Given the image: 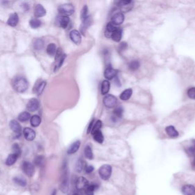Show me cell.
Returning a JSON list of instances; mask_svg holds the SVG:
<instances>
[{
  "mask_svg": "<svg viewBox=\"0 0 195 195\" xmlns=\"http://www.w3.org/2000/svg\"><path fill=\"white\" fill-rule=\"evenodd\" d=\"M73 195H82L81 193H80V192H75L74 194Z\"/></svg>",
  "mask_w": 195,
  "mask_h": 195,
  "instance_id": "816d5d0a",
  "label": "cell"
},
{
  "mask_svg": "<svg viewBox=\"0 0 195 195\" xmlns=\"http://www.w3.org/2000/svg\"><path fill=\"white\" fill-rule=\"evenodd\" d=\"M18 21H19V17H18V14H17V13H14L10 15L7 23L9 26L14 27L17 26Z\"/></svg>",
  "mask_w": 195,
  "mask_h": 195,
  "instance_id": "2e32d148",
  "label": "cell"
},
{
  "mask_svg": "<svg viewBox=\"0 0 195 195\" xmlns=\"http://www.w3.org/2000/svg\"><path fill=\"white\" fill-rule=\"evenodd\" d=\"M23 133L26 140L29 141L33 140L36 137V132L30 128H25L23 131Z\"/></svg>",
  "mask_w": 195,
  "mask_h": 195,
  "instance_id": "30bf717a",
  "label": "cell"
},
{
  "mask_svg": "<svg viewBox=\"0 0 195 195\" xmlns=\"http://www.w3.org/2000/svg\"><path fill=\"white\" fill-rule=\"evenodd\" d=\"M31 118V114L27 112H23L18 115V120L21 122H25Z\"/></svg>",
  "mask_w": 195,
  "mask_h": 195,
  "instance_id": "1f68e13d",
  "label": "cell"
},
{
  "mask_svg": "<svg viewBox=\"0 0 195 195\" xmlns=\"http://www.w3.org/2000/svg\"><path fill=\"white\" fill-rule=\"evenodd\" d=\"M14 89L18 93H23L28 88V82L25 78L22 76L15 77L13 81Z\"/></svg>",
  "mask_w": 195,
  "mask_h": 195,
  "instance_id": "6da1fadb",
  "label": "cell"
},
{
  "mask_svg": "<svg viewBox=\"0 0 195 195\" xmlns=\"http://www.w3.org/2000/svg\"><path fill=\"white\" fill-rule=\"evenodd\" d=\"M60 188L61 191L64 193H66L68 191L69 184H68V180L67 179H65L63 182H62Z\"/></svg>",
  "mask_w": 195,
  "mask_h": 195,
  "instance_id": "f35d334b",
  "label": "cell"
},
{
  "mask_svg": "<svg viewBox=\"0 0 195 195\" xmlns=\"http://www.w3.org/2000/svg\"><path fill=\"white\" fill-rule=\"evenodd\" d=\"M29 24H30V26L33 29H36L41 26V22L40 20H39L37 18H33L30 20Z\"/></svg>",
  "mask_w": 195,
  "mask_h": 195,
  "instance_id": "e575fe53",
  "label": "cell"
},
{
  "mask_svg": "<svg viewBox=\"0 0 195 195\" xmlns=\"http://www.w3.org/2000/svg\"><path fill=\"white\" fill-rule=\"evenodd\" d=\"M64 55H63V50L61 48H58L57 52H56V54L55 55V60H56V62H59L60 59L62 58L63 56Z\"/></svg>",
  "mask_w": 195,
  "mask_h": 195,
  "instance_id": "f6af8a7d",
  "label": "cell"
},
{
  "mask_svg": "<svg viewBox=\"0 0 195 195\" xmlns=\"http://www.w3.org/2000/svg\"><path fill=\"white\" fill-rule=\"evenodd\" d=\"M112 172V167L108 164H105L100 167L99 170V173L100 177L104 180H107L110 177Z\"/></svg>",
  "mask_w": 195,
  "mask_h": 195,
  "instance_id": "3957f363",
  "label": "cell"
},
{
  "mask_svg": "<svg viewBox=\"0 0 195 195\" xmlns=\"http://www.w3.org/2000/svg\"><path fill=\"white\" fill-rule=\"evenodd\" d=\"M17 158H18V157L16 154H13V153L9 154L8 158L6 159V160L5 163L8 166L12 165L16 163Z\"/></svg>",
  "mask_w": 195,
  "mask_h": 195,
  "instance_id": "f546056e",
  "label": "cell"
},
{
  "mask_svg": "<svg viewBox=\"0 0 195 195\" xmlns=\"http://www.w3.org/2000/svg\"><path fill=\"white\" fill-rule=\"evenodd\" d=\"M182 192L184 195H195V187L193 185L187 184L182 187Z\"/></svg>",
  "mask_w": 195,
  "mask_h": 195,
  "instance_id": "5bb4252c",
  "label": "cell"
},
{
  "mask_svg": "<svg viewBox=\"0 0 195 195\" xmlns=\"http://www.w3.org/2000/svg\"><path fill=\"white\" fill-rule=\"evenodd\" d=\"M192 167L195 169V156H194V158L193 159V161H192Z\"/></svg>",
  "mask_w": 195,
  "mask_h": 195,
  "instance_id": "f907efd6",
  "label": "cell"
},
{
  "mask_svg": "<svg viewBox=\"0 0 195 195\" xmlns=\"http://www.w3.org/2000/svg\"><path fill=\"white\" fill-rule=\"evenodd\" d=\"M89 186V182L84 177H79L76 181V186L77 190H85L86 188Z\"/></svg>",
  "mask_w": 195,
  "mask_h": 195,
  "instance_id": "ba28073f",
  "label": "cell"
},
{
  "mask_svg": "<svg viewBox=\"0 0 195 195\" xmlns=\"http://www.w3.org/2000/svg\"><path fill=\"white\" fill-rule=\"evenodd\" d=\"M117 70L114 69L111 67H108L105 69L104 71V77L108 80H112L116 76L117 74Z\"/></svg>",
  "mask_w": 195,
  "mask_h": 195,
  "instance_id": "7c38bea8",
  "label": "cell"
},
{
  "mask_svg": "<svg viewBox=\"0 0 195 195\" xmlns=\"http://www.w3.org/2000/svg\"><path fill=\"white\" fill-rule=\"evenodd\" d=\"M96 189L95 185H89L85 190V193L86 195H94V192Z\"/></svg>",
  "mask_w": 195,
  "mask_h": 195,
  "instance_id": "60d3db41",
  "label": "cell"
},
{
  "mask_svg": "<svg viewBox=\"0 0 195 195\" xmlns=\"http://www.w3.org/2000/svg\"><path fill=\"white\" fill-rule=\"evenodd\" d=\"M40 103L36 98H33L29 101L27 105V108L30 112H35L39 108Z\"/></svg>",
  "mask_w": 195,
  "mask_h": 195,
  "instance_id": "52a82bcc",
  "label": "cell"
},
{
  "mask_svg": "<svg viewBox=\"0 0 195 195\" xmlns=\"http://www.w3.org/2000/svg\"><path fill=\"white\" fill-rule=\"evenodd\" d=\"M123 108L121 107H118L114 109L113 112L112 120L114 121H117L118 120L122 117L123 114Z\"/></svg>",
  "mask_w": 195,
  "mask_h": 195,
  "instance_id": "d6986e66",
  "label": "cell"
},
{
  "mask_svg": "<svg viewBox=\"0 0 195 195\" xmlns=\"http://www.w3.org/2000/svg\"><path fill=\"white\" fill-rule=\"evenodd\" d=\"M13 181L20 186H25L27 185L26 180L23 177H15L13 179Z\"/></svg>",
  "mask_w": 195,
  "mask_h": 195,
  "instance_id": "8d00e7d4",
  "label": "cell"
},
{
  "mask_svg": "<svg viewBox=\"0 0 195 195\" xmlns=\"http://www.w3.org/2000/svg\"><path fill=\"white\" fill-rule=\"evenodd\" d=\"M56 195V191L55 190V191L53 192V193H52V195Z\"/></svg>",
  "mask_w": 195,
  "mask_h": 195,
  "instance_id": "f5cc1de1",
  "label": "cell"
},
{
  "mask_svg": "<svg viewBox=\"0 0 195 195\" xmlns=\"http://www.w3.org/2000/svg\"><path fill=\"white\" fill-rule=\"evenodd\" d=\"M44 162V157L42 156H38L35 158L34 163L38 167H41Z\"/></svg>",
  "mask_w": 195,
  "mask_h": 195,
  "instance_id": "b9f144b4",
  "label": "cell"
},
{
  "mask_svg": "<svg viewBox=\"0 0 195 195\" xmlns=\"http://www.w3.org/2000/svg\"><path fill=\"white\" fill-rule=\"evenodd\" d=\"M127 44L125 42H123L120 44L119 47H118V49L120 51H124L127 48Z\"/></svg>",
  "mask_w": 195,
  "mask_h": 195,
  "instance_id": "7dc6e473",
  "label": "cell"
},
{
  "mask_svg": "<svg viewBox=\"0 0 195 195\" xmlns=\"http://www.w3.org/2000/svg\"><path fill=\"white\" fill-rule=\"evenodd\" d=\"M110 82L108 80H104L101 84V93L102 95H107L109 92L110 89Z\"/></svg>",
  "mask_w": 195,
  "mask_h": 195,
  "instance_id": "d4e9b609",
  "label": "cell"
},
{
  "mask_svg": "<svg viewBox=\"0 0 195 195\" xmlns=\"http://www.w3.org/2000/svg\"><path fill=\"white\" fill-rule=\"evenodd\" d=\"M34 13L36 17H42L45 16L46 11L42 5L37 4L34 8Z\"/></svg>",
  "mask_w": 195,
  "mask_h": 195,
  "instance_id": "9a60e30c",
  "label": "cell"
},
{
  "mask_svg": "<svg viewBox=\"0 0 195 195\" xmlns=\"http://www.w3.org/2000/svg\"><path fill=\"white\" fill-rule=\"evenodd\" d=\"M186 152L188 154H190L191 156H195V140H192L191 141V144L186 148Z\"/></svg>",
  "mask_w": 195,
  "mask_h": 195,
  "instance_id": "4dcf8cb0",
  "label": "cell"
},
{
  "mask_svg": "<svg viewBox=\"0 0 195 195\" xmlns=\"http://www.w3.org/2000/svg\"><path fill=\"white\" fill-rule=\"evenodd\" d=\"M84 167H85L84 161L81 159H79L78 160H77V163L75 165V169L77 172H81Z\"/></svg>",
  "mask_w": 195,
  "mask_h": 195,
  "instance_id": "836d02e7",
  "label": "cell"
},
{
  "mask_svg": "<svg viewBox=\"0 0 195 195\" xmlns=\"http://www.w3.org/2000/svg\"><path fill=\"white\" fill-rule=\"evenodd\" d=\"M117 5L122 11L125 12L131 10L133 7V2L131 0H123L117 2Z\"/></svg>",
  "mask_w": 195,
  "mask_h": 195,
  "instance_id": "8992f818",
  "label": "cell"
},
{
  "mask_svg": "<svg viewBox=\"0 0 195 195\" xmlns=\"http://www.w3.org/2000/svg\"><path fill=\"white\" fill-rule=\"evenodd\" d=\"M187 95L192 100H195V87L190 88L187 91Z\"/></svg>",
  "mask_w": 195,
  "mask_h": 195,
  "instance_id": "ee69618b",
  "label": "cell"
},
{
  "mask_svg": "<svg viewBox=\"0 0 195 195\" xmlns=\"http://www.w3.org/2000/svg\"><path fill=\"white\" fill-rule=\"evenodd\" d=\"M140 65V64L138 61H132L130 63V64H129V69L132 71H136L139 68Z\"/></svg>",
  "mask_w": 195,
  "mask_h": 195,
  "instance_id": "d590c367",
  "label": "cell"
},
{
  "mask_svg": "<svg viewBox=\"0 0 195 195\" xmlns=\"http://www.w3.org/2000/svg\"><path fill=\"white\" fill-rule=\"evenodd\" d=\"M92 135H93V137L94 140L96 141H97V143H99L100 144L103 143L104 138V136H103L102 132L100 131H98L93 133L92 134Z\"/></svg>",
  "mask_w": 195,
  "mask_h": 195,
  "instance_id": "484cf974",
  "label": "cell"
},
{
  "mask_svg": "<svg viewBox=\"0 0 195 195\" xmlns=\"http://www.w3.org/2000/svg\"><path fill=\"white\" fill-rule=\"evenodd\" d=\"M81 143L79 140L76 141L74 142L68 148V153L69 154H72L75 153L78 150H79V148L80 146Z\"/></svg>",
  "mask_w": 195,
  "mask_h": 195,
  "instance_id": "ffe728a7",
  "label": "cell"
},
{
  "mask_svg": "<svg viewBox=\"0 0 195 195\" xmlns=\"http://www.w3.org/2000/svg\"><path fill=\"white\" fill-rule=\"evenodd\" d=\"M165 131L168 136L172 138H176L179 136V132L172 125L168 126L165 128Z\"/></svg>",
  "mask_w": 195,
  "mask_h": 195,
  "instance_id": "44dd1931",
  "label": "cell"
},
{
  "mask_svg": "<svg viewBox=\"0 0 195 195\" xmlns=\"http://www.w3.org/2000/svg\"><path fill=\"white\" fill-rule=\"evenodd\" d=\"M9 126L10 129L12 130V131L16 133V136L17 137L20 136L21 132V127L20 124L16 120H12L10 122Z\"/></svg>",
  "mask_w": 195,
  "mask_h": 195,
  "instance_id": "8fae6325",
  "label": "cell"
},
{
  "mask_svg": "<svg viewBox=\"0 0 195 195\" xmlns=\"http://www.w3.org/2000/svg\"><path fill=\"white\" fill-rule=\"evenodd\" d=\"M33 45L34 49L37 50H41L44 48V42L41 38H37L33 42Z\"/></svg>",
  "mask_w": 195,
  "mask_h": 195,
  "instance_id": "4316f807",
  "label": "cell"
},
{
  "mask_svg": "<svg viewBox=\"0 0 195 195\" xmlns=\"http://www.w3.org/2000/svg\"><path fill=\"white\" fill-rule=\"evenodd\" d=\"M122 33H123L122 29L120 27H117L116 29L113 32L111 36L112 39L115 42H120L122 38Z\"/></svg>",
  "mask_w": 195,
  "mask_h": 195,
  "instance_id": "ac0fdd59",
  "label": "cell"
},
{
  "mask_svg": "<svg viewBox=\"0 0 195 195\" xmlns=\"http://www.w3.org/2000/svg\"><path fill=\"white\" fill-rule=\"evenodd\" d=\"M58 12L61 16L68 17L74 13V8L72 4H65L60 6L58 8Z\"/></svg>",
  "mask_w": 195,
  "mask_h": 195,
  "instance_id": "7a4b0ae2",
  "label": "cell"
},
{
  "mask_svg": "<svg viewBox=\"0 0 195 195\" xmlns=\"http://www.w3.org/2000/svg\"><path fill=\"white\" fill-rule=\"evenodd\" d=\"M41 122V118L38 115H33L31 118V124L33 127H37L39 126Z\"/></svg>",
  "mask_w": 195,
  "mask_h": 195,
  "instance_id": "f1b7e54d",
  "label": "cell"
},
{
  "mask_svg": "<svg viewBox=\"0 0 195 195\" xmlns=\"http://www.w3.org/2000/svg\"><path fill=\"white\" fill-rule=\"evenodd\" d=\"M12 152L13 154H16L18 157L20 156L21 153V150L20 146L17 144H14L12 146Z\"/></svg>",
  "mask_w": 195,
  "mask_h": 195,
  "instance_id": "ab89813d",
  "label": "cell"
},
{
  "mask_svg": "<svg viewBox=\"0 0 195 195\" xmlns=\"http://www.w3.org/2000/svg\"><path fill=\"white\" fill-rule=\"evenodd\" d=\"M94 171V167L92 165H88L85 167V172L86 173H91Z\"/></svg>",
  "mask_w": 195,
  "mask_h": 195,
  "instance_id": "c3c4849f",
  "label": "cell"
},
{
  "mask_svg": "<svg viewBox=\"0 0 195 195\" xmlns=\"http://www.w3.org/2000/svg\"><path fill=\"white\" fill-rule=\"evenodd\" d=\"M84 154L87 159L92 160L93 159V153L92 150L89 145H86L84 150Z\"/></svg>",
  "mask_w": 195,
  "mask_h": 195,
  "instance_id": "d6a6232c",
  "label": "cell"
},
{
  "mask_svg": "<svg viewBox=\"0 0 195 195\" xmlns=\"http://www.w3.org/2000/svg\"><path fill=\"white\" fill-rule=\"evenodd\" d=\"M103 103L105 106L107 108H112L114 107L117 103V98L112 95L105 96L103 99Z\"/></svg>",
  "mask_w": 195,
  "mask_h": 195,
  "instance_id": "277c9868",
  "label": "cell"
},
{
  "mask_svg": "<svg viewBox=\"0 0 195 195\" xmlns=\"http://www.w3.org/2000/svg\"><path fill=\"white\" fill-rule=\"evenodd\" d=\"M69 36L71 40L76 45H79L81 42V36L80 33L77 30H73L70 32Z\"/></svg>",
  "mask_w": 195,
  "mask_h": 195,
  "instance_id": "9c48e42d",
  "label": "cell"
},
{
  "mask_svg": "<svg viewBox=\"0 0 195 195\" xmlns=\"http://www.w3.org/2000/svg\"><path fill=\"white\" fill-rule=\"evenodd\" d=\"M46 85V82H37L34 87V92L38 95H40L44 90Z\"/></svg>",
  "mask_w": 195,
  "mask_h": 195,
  "instance_id": "e0dca14e",
  "label": "cell"
},
{
  "mask_svg": "<svg viewBox=\"0 0 195 195\" xmlns=\"http://www.w3.org/2000/svg\"><path fill=\"white\" fill-rule=\"evenodd\" d=\"M23 170L27 176L32 177L35 172L34 166L29 161H25L23 164Z\"/></svg>",
  "mask_w": 195,
  "mask_h": 195,
  "instance_id": "5b68a950",
  "label": "cell"
},
{
  "mask_svg": "<svg viewBox=\"0 0 195 195\" xmlns=\"http://www.w3.org/2000/svg\"><path fill=\"white\" fill-rule=\"evenodd\" d=\"M56 45L53 43L49 44L46 48V52L50 56H54L56 54Z\"/></svg>",
  "mask_w": 195,
  "mask_h": 195,
  "instance_id": "83f0119b",
  "label": "cell"
},
{
  "mask_svg": "<svg viewBox=\"0 0 195 195\" xmlns=\"http://www.w3.org/2000/svg\"><path fill=\"white\" fill-rule=\"evenodd\" d=\"M116 28L117 27L114 26V25L112 22L108 23L107 25L106 30L105 31V36L107 37H111L113 32L116 29Z\"/></svg>",
  "mask_w": 195,
  "mask_h": 195,
  "instance_id": "7402d4cb",
  "label": "cell"
},
{
  "mask_svg": "<svg viewBox=\"0 0 195 195\" xmlns=\"http://www.w3.org/2000/svg\"><path fill=\"white\" fill-rule=\"evenodd\" d=\"M124 21V15L121 12L114 14L112 17V23L114 25H119L123 23Z\"/></svg>",
  "mask_w": 195,
  "mask_h": 195,
  "instance_id": "4fadbf2b",
  "label": "cell"
},
{
  "mask_svg": "<svg viewBox=\"0 0 195 195\" xmlns=\"http://www.w3.org/2000/svg\"><path fill=\"white\" fill-rule=\"evenodd\" d=\"M102 127V122L100 120H97L95 123V124L93 125V129L91 132V133L93 134V133H95L96 132L100 131V129Z\"/></svg>",
  "mask_w": 195,
  "mask_h": 195,
  "instance_id": "7bdbcfd3",
  "label": "cell"
},
{
  "mask_svg": "<svg viewBox=\"0 0 195 195\" xmlns=\"http://www.w3.org/2000/svg\"><path fill=\"white\" fill-rule=\"evenodd\" d=\"M132 93H133V91L132 89L131 88L127 89L125 91H123V92L121 93V95L120 96V98L121 100L123 101L129 100L131 97Z\"/></svg>",
  "mask_w": 195,
  "mask_h": 195,
  "instance_id": "603a6c76",
  "label": "cell"
},
{
  "mask_svg": "<svg viewBox=\"0 0 195 195\" xmlns=\"http://www.w3.org/2000/svg\"><path fill=\"white\" fill-rule=\"evenodd\" d=\"M65 58H66V55H63V57H62V58H61L59 61L57 63V64H56V67H55V71H56L57 69H60V68L62 66V65L63 64V63H64V60L65 59Z\"/></svg>",
  "mask_w": 195,
  "mask_h": 195,
  "instance_id": "bcb514c9",
  "label": "cell"
},
{
  "mask_svg": "<svg viewBox=\"0 0 195 195\" xmlns=\"http://www.w3.org/2000/svg\"><path fill=\"white\" fill-rule=\"evenodd\" d=\"M93 123H94V120H93L92 121H91V123L89 124V127L88 128V130H87V133L88 134V133H89L90 132H92V129H93Z\"/></svg>",
  "mask_w": 195,
  "mask_h": 195,
  "instance_id": "681fc988",
  "label": "cell"
},
{
  "mask_svg": "<svg viewBox=\"0 0 195 195\" xmlns=\"http://www.w3.org/2000/svg\"><path fill=\"white\" fill-rule=\"evenodd\" d=\"M69 21V18L66 16H60L58 19V23H59L60 26L63 29H66L68 27Z\"/></svg>",
  "mask_w": 195,
  "mask_h": 195,
  "instance_id": "cb8c5ba5",
  "label": "cell"
},
{
  "mask_svg": "<svg viewBox=\"0 0 195 195\" xmlns=\"http://www.w3.org/2000/svg\"><path fill=\"white\" fill-rule=\"evenodd\" d=\"M88 14V6L85 5L82 9L81 13L82 22L86 20V19L89 17Z\"/></svg>",
  "mask_w": 195,
  "mask_h": 195,
  "instance_id": "74e56055",
  "label": "cell"
}]
</instances>
